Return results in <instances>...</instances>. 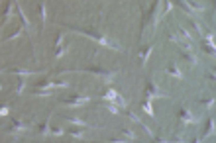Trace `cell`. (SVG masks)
Here are the masks:
<instances>
[{"label": "cell", "instance_id": "5bb4252c", "mask_svg": "<svg viewBox=\"0 0 216 143\" xmlns=\"http://www.w3.org/2000/svg\"><path fill=\"white\" fill-rule=\"evenodd\" d=\"M212 133H214V118H210V120H208V131L204 133V137L212 135Z\"/></svg>", "mask_w": 216, "mask_h": 143}, {"label": "cell", "instance_id": "6da1fadb", "mask_svg": "<svg viewBox=\"0 0 216 143\" xmlns=\"http://www.w3.org/2000/svg\"><path fill=\"white\" fill-rule=\"evenodd\" d=\"M81 33L83 35H86V37H91V39H94L96 43H100L102 47H112V49H118L114 43H112L110 39H106L104 35H98V33H91V32H86V30H81Z\"/></svg>", "mask_w": 216, "mask_h": 143}, {"label": "cell", "instance_id": "484cf974", "mask_svg": "<svg viewBox=\"0 0 216 143\" xmlns=\"http://www.w3.org/2000/svg\"><path fill=\"white\" fill-rule=\"evenodd\" d=\"M171 8H173V4H171V0H167V6H165V12H163V14H169Z\"/></svg>", "mask_w": 216, "mask_h": 143}, {"label": "cell", "instance_id": "ba28073f", "mask_svg": "<svg viewBox=\"0 0 216 143\" xmlns=\"http://www.w3.org/2000/svg\"><path fill=\"white\" fill-rule=\"evenodd\" d=\"M65 122H69V124H75V125H79V128H86V124L83 122V120H79V118H65Z\"/></svg>", "mask_w": 216, "mask_h": 143}, {"label": "cell", "instance_id": "9a60e30c", "mask_svg": "<svg viewBox=\"0 0 216 143\" xmlns=\"http://www.w3.org/2000/svg\"><path fill=\"white\" fill-rule=\"evenodd\" d=\"M126 116L130 118L132 122H136V124H140V122H142V120H140V118H137V116H136V114H134L132 110H128V108H126Z\"/></svg>", "mask_w": 216, "mask_h": 143}, {"label": "cell", "instance_id": "603a6c76", "mask_svg": "<svg viewBox=\"0 0 216 143\" xmlns=\"http://www.w3.org/2000/svg\"><path fill=\"white\" fill-rule=\"evenodd\" d=\"M106 110H110L112 114H118V108H116V104H114V102H110V104H106Z\"/></svg>", "mask_w": 216, "mask_h": 143}, {"label": "cell", "instance_id": "52a82bcc", "mask_svg": "<svg viewBox=\"0 0 216 143\" xmlns=\"http://www.w3.org/2000/svg\"><path fill=\"white\" fill-rule=\"evenodd\" d=\"M181 122H183V124H195L191 112H187V110H181Z\"/></svg>", "mask_w": 216, "mask_h": 143}, {"label": "cell", "instance_id": "cb8c5ba5", "mask_svg": "<svg viewBox=\"0 0 216 143\" xmlns=\"http://www.w3.org/2000/svg\"><path fill=\"white\" fill-rule=\"evenodd\" d=\"M10 16H12V2H10V4H8V8H6V14H4V18H10Z\"/></svg>", "mask_w": 216, "mask_h": 143}, {"label": "cell", "instance_id": "7402d4cb", "mask_svg": "<svg viewBox=\"0 0 216 143\" xmlns=\"http://www.w3.org/2000/svg\"><path fill=\"white\" fill-rule=\"evenodd\" d=\"M193 26H195V30H196L198 33H203V35H204V27H203V24H200V22H196V20H195V22H193Z\"/></svg>", "mask_w": 216, "mask_h": 143}, {"label": "cell", "instance_id": "277c9868", "mask_svg": "<svg viewBox=\"0 0 216 143\" xmlns=\"http://www.w3.org/2000/svg\"><path fill=\"white\" fill-rule=\"evenodd\" d=\"M145 94H147V98H157V96H165V94H161L159 92V88H157L153 82H147V90H145Z\"/></svg>", "mask_w": 216, "mask_h": 143}, {"label": "cell", "instance_id": "e0dca14e", "mask_svg": "<svg viewBox=\"0 0 216 143\" xmlns=\"http://www.w3.org/2000/svg\"><path fill=\"white\" fill-rule=\"evenodd\" d=\"M69 135L75 137V139H83V137H85V133H83V130H73Z\"/></svg>", "mask_w": 216, "mask_h": 143}, {"label": "cell", "instance_id": "5b68a950", "mask_svg": "<svg viewBox=\"0 0 216 143\" xmlns=\"http://www.w3.org/2000/svg\"><path fill=\"white\" fill-rule=\"evenodd\" d=\"M167 73H169L171 77H175V78H179V80H183V73L179 71V67H177V65H169Z\"/></svg>", "mask_w": 216, "mask_h": 143}, {"label": "cell", "instance_id": "d4e9b609", "mask_svg": "<svg viewBox=\"0 0 216 143\" xmlns=\"http://www.w3.org/2000/svg\"><path fill=\"white\" fill-rule=\"evenodd\" d=\"M14 73H18V75H24V77H26V75H33L32 71H22V69H14Z\"/></svg>", "mask_w": 216, "mask_h": 143}, {"label": "cell", "instance_id": "8992f818", "mask_svg": "<svg viewBox=\"0 0 216 143\" xmlns=\"http://www.w3.org/2000/svg\"><path fill=\"white\" fill-rule=\"evenodd\" d=\"M151 51H153V47H145L144 51H140V59H142V65H145V63H147V59H149Z\"/></svg>", "mask_w": 216, "mask_h": 143}, {"label": "cell", "instance_id": "ac0fdd59", "mask_svg": "<svg viewBox=\"0 0 216 143\" xmlns=\"http://www.w3.org/2000/svg\"><path fill=\"white\" fill-rule=\"evenodd\" d=\"M142 108L145 110V114H149V116H155V114H153V108L149 106V102H144V104H142Z\"/></svg>", "mask_w": 216, "mask_h": 143}, {"label": "cell", "instance_id": "4fadbf2b", "mask_svg": "<svg viewBox=\"0 0 216 143\" xmlns=\"http://www.w3.org/2000/svg\"><path fill=\"white\" fill-rule=\"evenodd\" d=\"M39 14H41V20H43V24H47V12H45V4H43V2L39 4Z\"/></svg>", "mask_w": 216, "mask_h": 143}, {"label": "cell", "instance_id": "30bf717a", "mask_svg": "<svg viewBox=\"0 0 216 143\" xmlns=\"http://www.w3.org/2000/svg\"><path fill=\"white\" fill-rule=\"evenodd\" d=\"M16 10H18V14H20V18H22V22H24V26H30V22H28V16L26 14H24V10H22V8H20V4H16Z\"/></svg>", "mask_w": 216, "mask_h": 143}, {"label": "cell", "instance_id": "9c48e42d", "mask_svg": "<svg viewBox=\"0 0 216 143\" xmlns=\"http://www.w3.org/2000/svg\"><path fill=\"white\" fill-rule=\"evenodd\" d=\"M104 98H106V100H110V102H116V98H118V92H116V90H112V88H110V90H106Z\"/></svg>", "mask_w": 216, "mask_h": 143}, {"label": "cell", "instance_id": "d6986e66", "mask_svg": "<svg viewBox=\"0 0 216 143\" xmlns=\"http://www.w3.org/2000/svg\"><path fill=\"white\" fill-rule=\"evenodd\" d=\"M49 135H53V137H61V135H65V131H63V130H51V128H49Z\"/></svg>", "mask_w": 216, "mask_h": 143}, {"label": "cell", "instance_id": "8fae6325", "mask_svg": "<svg viewBox=\"0 0 216 143\" xmlns=\"http://www.w3.org/2000/svg\"><path fill=\"white\" fill-rule=\"evenodd\" d=\"M26 130H28V128L22 124V122H14V128H12L14 133H18V131H26Z\"/></svg>", "mask_w": 216, "mask_h": 143}, {"label": "cell", "instance_id": "ffe728a7", "mask_svg": "<svg viewBox=\"0 0 216 143\" xmlns=\"http://www.w3.org/2000/svg\"><path fill=\"white\" fill-rule=\"evenodd\" d=\"M24 86H26V82H24V78H18V88H16V94H22V90H24Z\"/></svg>", "mask_w": 216, "mask_h": 143}, {"label": "cell", "instance_id": "3957f363", "mask_svg": "<svg viewBox=\"0 0 216 143\" xmlns=\"http://www.w3.org/2000/svg\"><path fill=\"white\" fill-rule=\"evenodd\" d=\"M86 102H89V98H86V96H83V98L73 96V98H69V100H65L63 104H65V106H71V108H79V106L86 104Z\"/></svg>", "mask_w": 216, "mask_h": 143}, {"label": "cell", "instance_id": "7c38bea8", "mask_svg": "<svg viewBox=\"0 0 216 143\" xmlns=\"http://www.w3.org/2000/svg\"><path fill=\"white\" fill-rule=\"evenodd\" d=\"M122 137L130 139V141H136V133H134L132 130H124V131H122Z\"/></svg>", "mask_w": 216, "mask_h": 143}, {"label": "cell", "instance_id": "2e32d148", "mask_svg": "<svg viewBox=\"0 0 216 143\" xmlns=\"http://www.w3.org/2000/svg\"><path fill=\"white\" fill-rule=\"evenodd\" d=\"M179 33H181V35H183L185 39H189V41H193V33H191L189 30H185V27H181V30H179Z\"/></svg>", "mask_w": 216, "mask_h": 143}, {"label": "cell", "instance_id": "7a4b0ae2", "mask_svg": "<svg viewBox=\"0 0 216 143\" xmlns=\"http://www.w3.org/2000/svg\"><path fill=\"white\" fill-rule=\"evenodd\" d=\"M89 73H94V75H98V77H102L104 80H108V82H110L112 77L116 75L114 71H104V69H98V67H91V69H89Z\"/></svg>", "mask_w": 216, "mask_h": 143}, {"label": "cell", "instance_id": "44dd1931", "mask_svg": "<svg viewBox=\"0 0 216 143\" xmlns=\"http://www.w3.org/2000/svg\"><path fill=\"white\" fill-rule=\"evenodd\" d=\"M39 133H41V135H49V124H41Z\"/></svg>", "mask_w": 216, "mask_h": 143}]
</instances>
